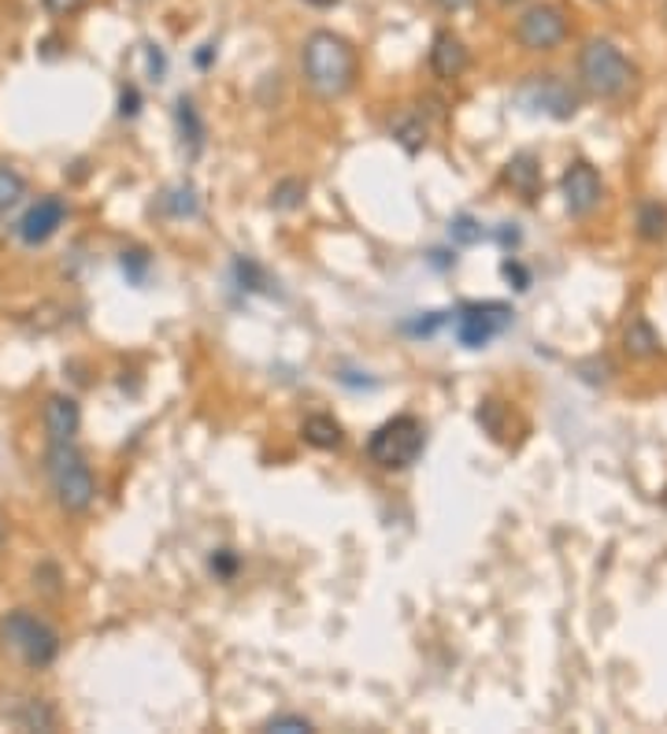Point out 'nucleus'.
<instances>
[{"label":"nucleus","mask_w":667,"mask_h":734,"mask_svg":"<svg viewBox=\"0 0 667 734\" xmlns=\"http://www.w3.org/2000/svg\"><path fill=\"white\" fill-rule=\"evenodd\" d=\"M301 71L304 82L315 97L323 101H338L353 89L356 82V49L341 34L334 30H315L309 34L301 49Z\"/></svg>","instance_id":"obj_1"},{"label":"nucleus","mask_w":667,"mask_h":734,"mask_svg":"<svg viewBox=\"0 0 667 734\" xmlns=\"http://www.w3.org/2000/svg\"><path fill=\"white\" fill-rule=\"evenodd\" d=\"M49 483L63 512H86L97 497V478L75 441H49Z\"/></svg>","instance_id":"obj_2"},{"label":"nucleus","mask_w":667,"mask_h":734,"mask_svg":"<svg viewBox=\"0 0 667 734\" xmlns=\"http://www.w3.org/2000/svg\"><path fill=\"white\" fill-rule=\"evenodd\" d=\"M579 82L593 97H624L634 82V63L624 57L616 41L593 38L579 49Z\"/></svg>","instance_id":"obj_3"},{"label":"nucleus","mask_w":667,"mask_h":734,"mask_svg":"<svg viewBox=\"0 0 667 734\" xmlns=\"http://www.w3.org/2000/svg\"><path fill=\"white\" fill-rule=\"evenodd\" d=\"M0 642L23 660L26 668L41 672L52 660L60 657V634L52 623H45L41 615H34L30 609H15L0 620Z\"/></svg>","instance_id":"obj_4"},{"label":"nucleus","mask_w":667,"mask_h":734,"mask_svg":"<svg viewBox=\"0 0 667 734\" xmlns=\"http://www.w3.org/2000/svg\"><path fill=\"white\" fill-rule=\"evenodd\" d=\"M423 446H427V434L416 415H393L367 438V457L386 471H404L419 460Z\"/></svg>","instance_id":"obj_5"},{"label":"nucleus","mask_w":667,"mask_h":734,"mask_svg":"<svg viewBox=\"0 0 667 734\" xmlns=\"http://www.w3.org/2000/svg\"><path fill=\"white\" fill-rule=\"evenodd\" d=\"M516 101L527 108V112H545L553 115V120H571V115L579 112V94L556 75H530L516 89Z\"/></svg>","instance_id":"obj_6"},{"label":"nucleus","mask_w":667,"mask_h":734,"mask_svg":"<svg viewBox=\"0 0 667 734\" xmlns=\"http://www.w3.org/2000/svg\"><path fill=\"white\" fill-rule=\"evenodd\" d=\"M567 38V15L556 4H530L516 23V41L527 52H553Z\"/></svg>","instance_id":"obj_7"},{"label":"nucleus","mask_w":667,"mask_h":734,"mask_svg":"<svg viewBox=\"0 0 667 734\" xmlns=\"http://www.w3.org/2000/svg\"><path fill=\"white\" fill-rule=\"evenodd\" d=\"M512 323V308L501 301H482V304H464L456 320V338L467 349H482Z\"/></svg>","instance_id":"obj_8"},{"label":"nucleus","mask_w":667,"mask_h":734,"mask_svg":"<svg viewBox=\"0 0 667 734\" xmlns=\"http://www.w3.org/2000/svg\"><path fill=\"white\" fill-rule=\"evenodd\" d=\"M561 186H564V204H567V212H571L575 220H586V215H590L593 208L601 204V197H605V186H601L597 167H593V163H586V160L567 163Z\"/></svg>","instance_id":"obj_9"},{"label":"nucleus","mask_w":667,"mask_h":734,"mask_svg":"<svg viewBox=\"0 0 667 734\" xmlns=\"http://www.w3.org/2000/svg\"><path fill=\"white\" fill-rule=\"evenodd\" d=\"M63 220H67V204L60 201V197H41L38 204L26 208V215L20 220V241L30 245V249H38V245H45L52 238V234L60 231Z\"/></svg>","instance_id":"obj_10"},{"label":"nucleus","mask_w":667,"mask_h":734,"mask_svg":"<svg viewBox=\"0 0 667 734\" xmlns=\"http://www.w3.org/2000/svg\"><path fill=\"white\" fill-rule=\"evenodd\" d=\"M78 427H83V412H78L75 397L52 394L45 401V434H49V441H75Z\"/></svg>","instance_id":"obj_11"},{"label":"nucleus","mask_w":667,"mask_h":734,"mask_svg":"<svg viewBox=\"0 0 667 734\" xmlns=\"http://www.w3.org/2000/svg\"><path fill=\"white\" fill-rule=\"evenodd\" d=\"M430 71L445 82H453L467 71V49L453 30H438L435 41H430Z\"/></svg>","instance_id":"obj_12"},{"label":"nucleus","mask_w":667,"mask_h":734,"mask_svg":"<svg viewBox=\"0 0 667 734\" xmlns=\"http://www.w3.org/2000/svg\"><path fill=\"white\" fill-rule=\"evenodd\" d=\"M504 183L527 197V201H534L538 189H542V163H538V157H530V152H519V157H512L508 167H504Z\"/></svg>","instance_id":"obj_13"},{"label":"nucleus","mask_w":667,"mask_h":734,"mask_svg":"<svg viewBox=\"0 0 667 734\" xmlns=\"http://www.w3.org/2000/svg\"><path fill=\"white\" fill-rule=\"evenodd\" d=\"M624 349L638 360H649L660 352V334L653 331V323H649L645 315H630V323L624 331Z\"/></svg>","instance_id":"obj_14"},{"label":"nucleus","mask_w":667,"mask_h":734,"mask_svg":"<svg viewBox=\"0 0 667 734\" xmlns=\"http://www.w3.org/2000/svg\"><path fill=\"white\" fill-rule=\"evenodd\" d=\"M175 123H178V134H183V145L189 157H197V152L204 149V120L201 112H197V104L189 101V97H178L175 101Z\"/></svg>","instance_id":"obj_15"},{"label":"nucleus","mask_w":667,"mask_h":734,"mask_svg":"<svg viewBox=\"0 0 667 734\" xmlns=\"http://www.w3.org/2000/svg\"><path fill=\"white\" fill-rule=\"evenodd\" d=\"M393 138H397V145H401L404 152H419L423 145H427V123H423V115L419 112H401V115H393Z\"/></svg>","instance_id":"obj_16"},{"label":"nucleus","mask_w":667,"mask_h":734,"mask_svg":"<svg viewBox=\"0 0 667 734\" xmlns=\"http://www.w3.org/2000/svg\"><path fill=\"white\" fill-rule=\"evenodd\" d=\"M301 434H304V441L315 449H338L341 446V423L334 420V415H323V412L309 415Z\"/></svg>","instance_id":"obj_17"},{"label":"nucleus","mask_w":667,"mask_h":734,"mask_svg":"<svg viewBox=\"0 0 667 734\" xmlns=\"http://www.w3.org/2000/svg\"><path fill=\"white\" fill-rule=\"evenodd\" d=\"M638 234H642L645 241L667 238V208L660 201H645L638 208Z\"/></svg>","instance_id":"obj_18"},{"label":"nucleus","mask_w":667,"mask_h":734,"mask_svg":"<svg viewBox=\"0 0 667 734\" xmlns=\"http://www.w3.org/2000/svg\"><path fill=\"white\" fill-rule=\"evenodd\" d=\"M160 208H164L167 215H175V220H186V215H197V208H201V201H197V189L183 183L175 189H167L164 201H160Z\"/></svg>","instance_id":"obj_19"},{"label":"nucleus","mask_w":667,"mask_h":734,"mask_svg":"<svg viewBox=\"0 0 667 734\" xmlns=\"http://www.w3.org/2000/svg\"><path fill=\"white\" fill-rule=\"evenodd\" d=\"M23 197H26V178L12 167V163H0V212L15 208Z\"/></svg>","instance_id":"obj_20"},{"label":"nucleus","mask_w":667,"mask_h":734,"mask_svg":"<svg viewBox=\"0 0 667 734\" xmlns=\"http://www.w3.org/2000/svg\"><path fill=\"white\" fill-rule=\"evenodd\" d=\"M304 197H309V183H301V178H282V183L272 189V208H278V212H293V208L304 204Z\"/></svg>","instance_id":"obj_21"},{"label":"nucleus","mask_w":667,"mask_h":734,"mask_svg":"<svg viewBox=\"0 0 667 734\" xmlns=\"http://www.w3.org/2000/svg\"><path fill=\"white\" fill-rule=\"evenodd\" d=\"M449 234H453L456 245H475V241H482L486 231L479 220H471V215H456V220L449 223Z\"/></svg>","instance_id":"obj_22"},{"label":"nucleus","mask_w":667,"mask_h":734,"mask_svg":"<svg viewBox=\"0 0 667 734\" xmlns=\"http://www.w3.org/2000/svg\"><path fill=\"white\" fill-rule=\"evenodd\" d=\"M504 405L501 401H482L479 408V423H486V431L493 434V438H504Z\"/></svg>","instance_id":"obj_23"},{"label":"nucleus","mask_w":667,"mask_h":734,"mask_svg":"<svg viewBox=\"0 0 667 734\" xmlns=\"http://www.w3.org/2000/svg\"><path fill=\"white\" fill-rule=\"evenodd\" d=\"M234 275H238V283L246 289H264L267 286V275L252 264V260H234Z\"/></svg>","instance_id":"obj_24"},{"label":"nucleus","mask_w":667,"mask_h":734,"mask_svg":"<svg viewBox=\"0 0 667 734\" xmlns=\"http://www.w3.org/2000/svg\"><path fill=\"white\" fill-rule=\"evenodd\" d=\"M264 731H312V720H304V716H272V720L264 723Z\"/></svg>","instance_id":"obj_25"},{"label":"nucleus","mask_w":667,"mask_h":734,"mask_svg":"<svg viewBox=\"0 0 667 734\" xmlns=\"http://www.w3.org/2000/svg\"><path fill=\"white\" fill-rule=\"evenodd\" d=\"M146 268H149V257L146 252H123V271H130V278L134 283H141V275H146Z\"/></svg>","instance_id":"obj_26"},{"label":"nucleus","mask_w":667,"mask_h":734,"mask_svg":"<svg viewBox=\"0 0 667 734\" xmlns=\"http://www.w3.org/2000/svg\"><path fill=\"white\" fill-rule=\"evenodd\" d=\"M149 49V75H152V82H160L167 75V57L160 52V45H146Z\"/></svg>","instance_id":"obj_27"},{"label":"nucleus","mask_w":667,"mask_h":734,"mask_svg":"<svg viewBox=\"0 0 667 734\" xmlns=\"http://www.w3.org/2000/svg\"><path fill=\"white\" fill-rule=\"evenodd\" d=\"M83 4H86V0H45V12H52V15H75Z\"/></svg>","instance_id":"obj_28"},{"label":"nucleus","mask_w":667,"mask_h":734,"mask_svg":"<svg viewBox=\"0 0 667 734\" xmlns=\"http://www.w3.org/2000/svg\"><path fill=\"white\" fill-rule=\"evenodd\" d=\"M138 104H141V97H138V89H123V101H119V115H138Z\"/></svg>","instance_id":"obj_29"},{"label":"nucleus","mask_w":667,"mask_h":734,"mask_svg":"<svg viewBox=\"0 0 667 734\" xmlns=\"http://www.w3.org/2000/svg\"><path fill=\"white\" fill-rule=\"evenodd\" d=\"M234 568H238V560L230 557V549H223L219 557H212V571H219V575H234Z\"/></svg>","instance_id":"obj_30"},{"label":"nucleus","mask_w":667,"mask_h":734,"mask_svg":"<svg viewBox=\"0 0 667 734\" xmlns=\"http://www.w3.org/2000/svg\"><path fill=\"white\" fill-rule=\"evenodd\" d=\"M504 275H508V278H516L519 289H527V286H530V275H527V271H523V268L516 264V260H504Z\"/></svg>","instance_id":"obj_31"},{"label":"nucleus","mask_w":667,"mask_h":734,"mask_svg":"<svg viewBox=\"0 0 667 734\" xmlns=\"http://www.w3.org/2000/svg\"><path fill=\"white\" fill-rule=\"evenodd\" d=\"M467 4H471V0H438L441 12H464Z\"/></svg>","instance_id":"obj_32"},{"label":"nucleus","mask_w":667,"mask_h":734,"mask_svg":"<svg viewBox=\"0 0 667 734\" xmlns=\"http://www.w3.org/2000/svg\"><path fill=\"white\" fill-rule=\"evenodd\" d=\"M212 49H215V45H204V49L197 52V63H201V67H209V63H212Z\"/></svg>","instance_id":"obj_33"},{"label":"nucleus","mask_w":667,"mask_h":734,"mask_svg":"<svg viewBox=\"0 0 667 734\" xmlns=\"http://www.w3.org/2000/svg\"><path fill=\"white\" fill-rule=\"evenodd\" d=\"M304 4H312V8H334L338 0H304Z\"/></svg>","instance_id":"obj_34"},{"label":"nucleus","mask_w":667,"mask_h":734,"mask_svg":"<svg viewBox=\"0 0 667 734\" xmlns=\"http://www.w3.org/2000/svg\"><path fill=\"white\" fill-rule=\"evenodd\" d=\"M501 8H512V4H523V0H498Z\"/></svg>","instance_id":"obj_35"}]
</instances>
